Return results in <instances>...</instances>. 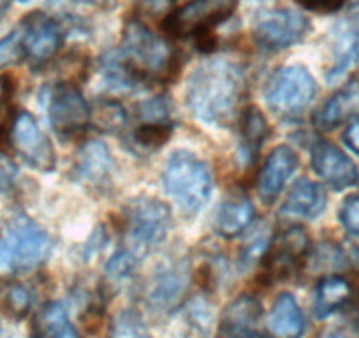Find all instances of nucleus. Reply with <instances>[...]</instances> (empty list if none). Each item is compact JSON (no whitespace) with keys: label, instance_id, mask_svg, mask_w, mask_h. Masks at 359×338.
Listing matches in <instances>:
<instances>
[{"label":"nucleus","instance_id":"1","mask_svg":"<svg viewBox=\"0 0 359 338\" xmlns=\"http://www.w3.org/2000/svg\"><path fill=\"white\" fill-rule=\"evenodd\" d=\"M247 83L240 62L227 57L206 58L189 76L185 102L199 122L226 127L240 113L247 97Z\"/></svg>","mask_w":359,"mask_h":338},{"label":"nucleus","instance_id":"2","mask_svg":"<svg viewBox=\"0 0 359 338\" xmlns=\"http://www.w3.org/2000/svg\"><path fill=\"white\" fill-rule=\"evenodd\" d=\"M115 53L141 83L168 81L178 69L175 46L137 20L127 23L122 46Z\"/></svg>","mask_w":359,"mask_h":338},{"label":"nucleus","instance_id":"3","mask_svg":"<svg viewBox=\"0 0 359 338\" xmlns=\"http://www.w3.org/2000/svg\"><path fill=\"white\" fill-rule=\"evenodd\" d=\"M53 241L23 213L0 222V275L27 273L50 257Z\"/></svg>","mask_w":359,"mask_h":338},{"label":"nucleus","instance_id":"4","mask_svg":"<svg viewBox=\"0 0 359 338\" xmlns=\"http://www.w3.org/2000/svg\"><path fill=\"white\" fill-rule=\"evenodd\" d=\"M162 184L172 201L185 213L203 208L212 194V173L206 162L187 150H178L168 158Z\"/></svg>","mask_w":359,"mask_h":338},{"label":"nucleus","instance_id":"5","mask_svg":"<svg viewBox=\"0 0 359 338\" xmlns=\"http://www.w3.org/2000/svg\"><path fill=\"white\" fill-rule=\"evenodd\" d=\"M171 213L162 201L137 198L126 212V247L123 250L140 263L168 236Z\"/></svg>","mask_w":359,"mask_h":338},{"label":"nucleus","instance_id":"6","mask_svg":"<svg viewBox=\"0 0 359 338\" xmlns=\"http://www.w3.org/2000/svg\"><path fill=\"white\" fill-rule=\"evenodd\" d=\"M317 94V83L303 65H284L269 76L264 85L266 104L282 119L302 115Z\"/></svg>","mask_w":359,"mask_h":338},{"label":"nucleus","instance_id":"7","mask_svg":"<svg viewBox=\"0 0 359 338\" xmlns=\"http://www.w3.org/2000/svg\"><path fill=\"white\" fill-rule=\"evenodd\" d=\"M238 8V0H191L165 18L164 30L172 37H206Z\"/></svg>","mask_w":359,"mask_h":338},{"label":"nucleus","instance_id":"8","mask_svg":"<svg viewBox=\"0 0 359 338\" xmlns=\"http://www.w3.org/2000/svg\"><path fill=\"white\" fill-rule=\"evenodd\" d=\"M48 115L60 137H78L92 123V109L72 83L55 85L48 97Z\"/></svg>","mask_w":359,"mask_h":338},{"label":"nucleus","instance_id":"9","mask_svg":"<svg viewBox=\"0 0 359 338\" xmlns=\"http://www.w3.org/2000/svg\"><path fill=\"white\" fill-rule=\"evenodd\" d=\"M309 32L310 22L306 16L291 9H277L259 16L254 37L264 50L280 51L302 43Z\"/></svg>","mask_w":359,"mask_h":338},{"label":"nucleus","instance_id":"10","mask_svg":"<svg viewBox=\"0 0 359 338\" xmlns=\"http://www.w3.org/2000/svg\"><path fill=\"white\" fill-rule=\"evenodd\" d=\"M9 140L16 154L37 171H51L57 164L53 144L43 133L37 120L29 111H20L13 119L9 129Z\"/></svg>","mask_w":359,"mask_h":338},{"label":"nucleus","instance_id":"11","mask_svg":"<svg viewBox=\"0 0 359 338\" xmlns=\"http://www.w3.org/2000/svg\"><path fill=\"white\" fill-rule=\"evenodd\" d=\"M23 57L32 67H43L58 53L62 46V27L44 13H30L22 22Z\"/></svg>","mask_w":359,"mask_h":338},{"label":"nucleus","instance_id":"12","mask_svg":"<svg viewBox=\"0 0 359 338\" xmlns=\"http://www.w3.org/2000/svg\"><path fill=\"white\" fill-rule=\"evenodd\" d=\"M310 250V238L303 227L294 226L282 231L264 254V273L269 280L289 277Z\"/></svg>","mask_w":359,"mask_h":338},{"label":"nucleus","instance_id":"13","mask_svg":"<svg viewBox=\"0 0 359 338\" xmlns=\"http://www.w3.org/2000/svg\"><path fill=\"white\" fill-rule=\"evenodd\" d=\"M191 285V268L187 259L168 261L158 268L147 291L148 305L161 312L175 310L187 295Z\"/></svg>","mask_w":359,"mask_h":338},{"label":"nucleus","instance_id":"14","mask_svg":"<svg viewBox=\"0 0 359 338\" xmlns=\"http://www.w3.org/2000/svg\"><path fill=\"white\" fill-rule=\"evenodd\" d=\"M312 165L316 173L334 191L354 187L359 180L354 162L330 141H319L312 148Z\"/></svg>","mask_w":359,"mask_h":338},{"label":"nucleus","instance_id":"15","mask_svg":"<svg viewBox=\"0 0 359 338\" xmlns=\"http://www.w3.org/2000/svg\"><path fill=\"white\" fill-rule=\"evenodd\" d=\"M359 64V13L341 20L331 32V65L326 72L330 83L338 81L352 65Z\"/></svg>","mask_w":359,"mask_h":338},{"label":"nucleus","instance_id":"16","mask_svg":"<svg viewBox=\"0 0 359 338\" xmlns=\"http://www.w3.org/2000/svg\"><path fill=\"white\" fill-rule=\"evenodd\" d=\"M298 168V155L292 148L277 147L266 158L264 165L259 171L257 192L264 203H273L284 191L285 184Z\"/></svg>","mask_w":359,"mask_h":338},{"label":"nucleus","instance_id":"17","mask_svg":"<svg viewBox=\"0 0 359 338\" xmlns=\"http://www.w3.org/2000/svg\"><path fill=\"white\" fill-rule=\"evenodd\" d=\"M115 161L102 141H88L76 155L74 178L79 184L101 187L111 178Z\"/></svg>","mask_w":359,"mask_h":338},{"label":"nucleus","instance_id":"18","mask_svg":"<svg viewBox=\"0 0 359 338\" xmlns=\"http://www.w3.org/2000/svg\"><path fill=\"white\" fill-rule=\"evenodd\" d=\"M262 319V305L248 295L238 296L226 306L220 320V333L226 337H257Z\"/></svg>","mask_w":359,"mask_h":338},{"label":"nucleus","instance_id":"19","mask_svg":"<svg viewBox=\"0 0 359 338\" xmlns=\"http://www.w3.org/2000/svg\"><path fill=\"white\" fill-rule=\"evenodd\" d=\"M327 198L324 189L309 178H302L292 185L291 192L282 205V215L294 219L313 220L326 210Z\"/></svg>","mask_w":359,"mask_h":338},{"label":"nucleus","instance_id":"20","mask_svg":"<svg viewBox=\"0 0 359 338\" xmlns=\"http://www.w3.org/2000/svg\"><path fill=\"white\" fill-rule=\"evenodd\" d=\"M355 116H359V81L351 79L320 108L316 123L320 129L330 130Z\"/></svg>","mask_w":359,"mask_h":338},{"label":"nucleus","instance_id":"21","mask_svg":"<svg viewBox=\"0 0 359 338\" xmlns=\"http://www.w3.org/2000/svg\"><path fill=\"white\" fill-rule=\"evenodd\" d=\"M268 330L284 338L299 337L305 331V317L294 296L289 292L277 296L268 317Z\"/></svg>","mask_w":359,"mask_h":338},{"label":"nucleus","instance_id":"22","mask_svg":"<svg viewBox=\"0 0 359 338\" xmlns=\"http://www.w3.org/2000/svg\"><path fill=\"white\" fill-rule=\"evenodd\" d=\"M354 289L351 282L338 275H330L319 280L313 295V313L317 319H326L352 299Z\"/></svg>","mask_w":359,"mask_h":338},{"label":"nucleus","instance_id":"23","mask_svg":"<svg viewBox=\"0 0 359 338\" xmlns=\"http://www.w3.org/2000/svg\"><path fill=\"white\" fill-rule=\"evenodd\" d=\"M240 155L241 161L247 165L254 164V161L257 158L259 150L264 144V141L269 136V126L268 120L264 119V115L261 113V109L250 108L245 109L241 113L240 119Z\"/></svg>","mask_w":359,"mask_h":338},{"label":"nucleus","instance_id":"24","mask_svg":"<svg viewBox=\"0 0 359 338\" xmlns=\"http://www.w3.org/2000/svg\"><path fill=\"white\" fill-rule=\"evenodd\" d=\"M255 208L248 198H229L220 205L215 226L224 238H236L254 222Z\"/></svg>","mask_w":359,"mask_h":338},{"label":"nucleus","instance_id":"25","mask_svg":"<svg viewBox=\"0 0 359 338\" xmlns=\"http://www.w3.org/2000/svg\"><path fill=\"white\" fill-rule=\"evenodd\" d=\"M34 333L48 338H74L78 337L74 324L69 319L65 306L58 302L44 305L34 319Z\"/></svg>","mask_w":359,"mask_h":338},{"label":"nucleus","instance_id":"26","mask_svg":"<svg viewBox=\"0 0 359 338\" xmlns=\"http://www.w3.org/2000/svg\"><path fill=\"white\" fill-rule=\"evenodd\" d=\"M34 296L20 282H0V312L13 319H23L32 309Z\"/></svg>","mask_w":359,"mask_h":338},{"label":"nucleus","instance_id":"27","mask_svg":"<svg viewBox=\"0 0 359 338\" xmlns=\"http://www.w3.org/2000/svg\"><path fill=\"white\" fill-rule=\"evenodd\" d=\"M92 123L104 133H118L127 126V113L116 101H101L92 111Z\"/></svg>","mask_w":359,"mask_h":338},{"label":"nucleus","instance_id":"28","mask_svg":"<svg viewBox=\"0 0 359 338\" xmlns=\"http://www.w3.org/2000/svg\"><path fill=\"white\" fill-rule=\"evenodd\" d=\"M137 119L143 126L172 127V108L168 97H155L137 106Z\"/></svg>","mask_w":359,"mask_h":338},{"label":"nucleus","instance_id":"29","mask_svg":"<svg viewBox=\"0 0 359 338\" xmlns=\"http://www.w3.org/2000/svg\"><path fill=\"white\" fill-rule=\"evenodd\" d=\"M23 58L25 57H23L22 36H20V29H16L4 39H0V67L15 65Z\"/></svg>","mask_w":359,"mask_h":338},{"label":"nucleus","instance_id":"30","mask_svg":"<svg viewBox=\"0 0 359 338\" xmlns=\"http://www.w3.org/2000/svg\"><path fill=\"white\" fill-rule=\"evenodd\" d=\"M340 222L347 233L359 236V194L345 199L340 208Z\"/></svg>","mask_w":359,"mask_h":338},{"label":"nucleus","instance_id":"31","mask_svg":"<svg viewBox=\"0 0 359 338\" xmlns=\"http://www.w3.org/2000/svg\"><path fill=\"white\" fill-rule=\"evenodd\" d=\"M18 177V165L15 164V161L0 151V192L4 194L11 192L16 187Z\"/></svg>","mask_w":359,"mask_h":338},{"label":"nucleus","instance_id":"32","mask_svg":"<svg viewBox=\"0 0 359 338\" xmlns=\"http://www.w3.org/2000/svg\"><path fill=\"white\" fill-rule=\"evenodd\" d=\"M115 334H143L144 327L143 323H141L140 316L133 312H122L115 319Z\"/></svg>","mask_w":359,"mask_h":338},{"label":"nucleus","instance_id":"33","mask_svg":"<svg viewBox=\"0 0 359 338\" xmlns=\"http://www.w3.org/2000/svg\"><path fill=\"white\" fill-rule=\"evenodd\" d=\"M13 85L8 78H0V133L9 120V109H11Z\"/></svg>","mask_w":359,"mask_h":338},{"label":"nucleus","instance_id":"34","mask_svg":"<svg viewBox=\"0 0 359 338\" xmlns=\"http://www.w3.org/2000/svg\"><path fill=\"white\" fill-rule=\"evenodd\" d=\"M303 8L317 13H334L345 4V0H298Z\"/></svg>","mask_w":359,"mask_h":338},{"label":"nucleus","instance_id":"35","mask_svg":"<svg viewBox=\"0 0 359 338\" xmlns=\"http://www.w3.org/2000/svg\"><path fill=\"white\" fill-rule=\"evenodd\" d=\"M344 143L347 144L348 150L359 155V116L352 119L344 130Z\"/></svg>","mask_w":359,"mask_h":338},{"label":"nucleus","instance_id":"36","mask_svg":"<svg viewBox=\"0 0 359 338\" xmlns=\"http://www.w3.org/2000/svg\"><path fill=\"white\" fill-rule=\"evenodd\" d=\"M176 0H141V9L148 15H162L168 11Z\"/></svg>","mask_w":359,"mask_h":338},{"label":"nucleus","instance_id":"37","mask_svg":"<svg viewBox=\"0 0 359 338\" xmlns=\"http://www.w3.org/2000/svg\"><path fill=\"white\" fill-rule=\"evenodd\" d=\"M86 2H92V4H102L106 0H86Z\"/></svg>","mask_w":359,"mask_h":338},{"label":"nucleus","instance_id":"38","mask_svg":"<svg viewBox=\"0 0 359 338\" xmlns=\"http://www.w3.org/2000/svg\"><path fill=\"white\" fill-rule=\"evenodd\" d=\"M20 4H27V2H30V0H18Z\"/></svg>","mask_w":359,"mask_h":338},{"label":"nucleus","instance_id":"39","mask_svg":"<svg viewBox=\"0 0 359 338\" xmlns=\"http://www.w3.org/2000/svg\"><path fill=\"white\" fill-rule=\"evenodd\" d=\"M355 259H358V263H359V250L355 252Z\"/></svg>","mask_w":359,"mask_h":338},{"label":"nucleus","instance_id":"40","mask_svg":"<svg viewBox=\"0 0 359 338\" xmlns=\"http://www.w3.org/2000/svg\"><path fill=\"white\" fill-rule=\"evenodd\" d=\"M254 2H268V0H254Z\"/></svg>","mask_w":359,"mask_h":338}]
</instances>
